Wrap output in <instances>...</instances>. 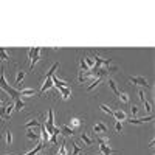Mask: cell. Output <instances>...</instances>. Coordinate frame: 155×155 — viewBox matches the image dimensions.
Returning a JSON list of instances; mask_svg holds the SVG:
<instances>
[{"mask_svg": "<svg viewBox=\"0 0 155 155\" xmlns=\"http://www.w3.org/2000/svg\"><path fill=\"white\" fill-rule=\"evenodd\" d=\"M42 48L41 47H33L28 50V59H30V70L34 68V65L42 59Z\"/></svg>", "mask_w": 155, "mask_h": 155, "instance_id": "6da1fadb", "label": "cell"}, {"mask_svg": "<svg viewBox=\"0 0 155 155\" xmlns=\"http://www.w3.org/2000/svg\"><path fill=\"white\" fill-rule=\"evenodd\" d=\"M129 82L135 87H143V88H152V85L149 84V81L146 79L144 76H129L127 78Z\"/></svg>", "mask_w": 155, "mask_h": 155, "instance_id": "7a4b0ae2", "label": "cell"}, {"mask_svg": "<svg viewBox=\"0 0 155 155\" xmlns=\"http://www.w3.org/2000/svg\"><path fill=\"white\" fill-rule=\"evenodd\" d=\"M93 132L99 137L101 134H109V126L104 123V121H98L95 126H93Z\"/></svg>", "mask_w": 155, "mask_h": 155, "instance_id": "3957f363", "label": "cell"}, {"mask_svg": "<svg viewBox=\"0 0 155 155\" xmlns=\"http://www.w3.org/2000/svg\"><path fill=\"white\" fill-rule=\"evenodd\" d=\"M67 126L70 129H73V130H78V129H81V126H82V120L79 118V116H73V118L68 121Z\"/></svg>", "mask_w": 155, "mask_h": 155, "instance_id": "277c9868", "label": "cell"}, {"mask_svg": "<svg viewBox=\"0 0 155 155\" xmlns=\"http://www.w3.org/2000/svg\"><path fill=\"white\" fill-rule=\"evenodd\" d=\"M41 126H42V121L39 120L37 116H36V118H30L27 123L23 124L25 129H34V127H41Z\"/></svg>", "mask_w": 155, "mask_h": 155, "instance_id": "5b68a950", "label": "cell"}, {"mask_svg": "<svg viewBox=\"0 0 155 155\" xmlns=\"http://www.w3.org/2000/svg\"><path fill=\"white\" fill-rule=\"evenodd\" d=\"M56 90L59 92V95L62 96L64 101H67V99L71 98V88H70V87H58Z\"/></svg>", "mask_w": 155, "mask_h": 155, "instance_id": "8992f818", "label": "cell"}, {"mask_svg": "<svg viewBox=\"0 0 155 155\" xmlns=\"http://www.w3.org/2000/svg\"><path fill=\"white\" fill-rule=\"evenodd\" d=\"M112 116L115 118V121H118V123H121V121H126V120H127L126 112H124V110H120V109L113 110V112H112Z\"/></svg>", "mask_w": 155, "mask_h": 155, "instance_id": "52a82bcc", "label": "cell"}, {"mask_svg": "<svg viewBox=\"0 0 155 155\" xmlns=\"http://www.w3.org/2000/svg\"><path fill=\"white\" fill-rule=\"evenodd\" d=\"M106 84L109 85V88L112 90L115 95H118V93H120V88H118V85H116V81L113 79V78L107 76V78H106Z\"/></svg>", "mask_w": 155, "mask_h": 155, "instance_id": "ba28073f", "label": "cell"}, {"mask_svg": "<svg viewBox=\"0 0 155 155\" xmlns=\"http://www.w3.org/2000/svg\"><path fill=\"white\" fill-rule=\"evenodd\" d=\"M98 143H99V150L102 152V155H113V153H116V150L109 147L107 143H102V141H98Z\"/></svg>", "mask_w": 155, "mask_h": 155, "instance_id": "9c48e42d", "label": "cell"}, {"mask_svg": "<svg viewBox=\"0 0 155 155\" xmlns=\"http://www.w3.org/2000/svg\"><path fill=\"white\" fill-rule=\"evenodd\" d=\"M50 88H53V81H51V76H50V78H45V81H44V84H42V87H41V92H39V95H44L47 90H50Z\"/></svg>", "mask_w": 155, "mask_h": 155, "instance_id": "30bf717a", "label": "cell"}, {"mask_svg": "<svg viewBox=\"0 0 155 155\" xmlns=\"http://www.w3.org/2000/svg\"><path fill=\"white\" fill-rule=\"evenodd\" d=\"M116 99H118V102H121V104H130V96H129L127 92H120L116 95Z\"/></svg>", "mask_w": 155, "mask_h": 155, "instance_id": "8fae6325", "label": "cell"}, {"mask_svg": "<svg viewBox=\"0 0 155 155\" xmlns=\"http://www.w3.org/2000/svg\"><path fill=\"white\" fill-rule=\"evenodd\" d=\"M27 138L31 140V141H39V138H41V132L34 130V129H27Z\"/></svg>", "mask_w": 155, "mask_h": 155, "instance_id": "7c38bea8", "label": "cell"}, {"mask_svg": "<svg viewBox=\"0 0 155 155\" xmlns=\"http://www.w3.org/2000/svg\"><path fill=\"white\" fill-rule=\"evenodd\" d=\"M59 130H61V134H62L64 138H68V137H73V135H74V130H73V129H70L67 124L61 126V127H59Z\"/></svg>", "mask_w": 155, "mask_h": 155, "instance_id": "4fadbf2b", "label": "cell"}, {"mask_svg": "<svg viewBox=\"0 0 155 155\" xmlns=\"http://www.w3.org/2000/svg\"><path fill=\"white\" fill-rule=\"evenodd\" d=\"M3 61L5 62H11V54H9V50L0 47V64H2Z\"/></svg>", "mask_w": 155, "mask_h": 155, "instance_id": "5bb4252c", "label": "cell"}, {"mask_svg": "<svg viewBox=\"0 0 155 155\" xmlns=\"http://www.w3.org/2000/svg\"><path fill=\"white\" fill-rule=\"evenodd\" d=\"M81 140H82V143H84L87 147H90V146L95 143V138H92L87 132H82V134H81Z\"/></svg>", "mask_w": 155, "mask_h": 155, "instance_id": "9a60e30c", "label": "cell"}, {"mask_svg": "<svg viewBox=\"0 0 155 155\" xmlns=\"http://www.w3.org/2000/svg\"><path fill=\"white\" fill-rule=\"evenodd\" d=\"M19 95L20 96H28V98H33V96H36L37 95V92L34 88H22V90H19Z\"/></svg>", "mask_w": 155, "mask_h": 155, "instance_id": "2e32d148", "label": "cell"}, {"mask_svg": "<svg viewBox=\"0 0 155 155\" xmlns=\"http://www.w3.org/2000/svg\"><path fill=\"white\" fill-rule=\"evenodd\" d=\"M23 107H25V102L22 101V98L14 99V110H16V112H22Z\"/></svg>", "mask_w": 155, "mask_h": 155, "instance_id": "e0dca14e", "label": "cell"}, {"mask_svg": "<svg viewBox=\"0 0 155 155\" xmlns=\"http://www.w3.org/2000/svg\"><path fill=\"white\" fill-rule=\"evenodd\" d=\"M44 147H45V144H44V143H39L33 150H30V152H27V153H23V155H37L39 152H41V150L44 149Z\"/></svg>", "mask_w": 155, "mask_h": 155, "instance_id": "ac0fdd59", "label": "cell"}, {"mask_svg": "<svg viewBox=\"0 0 155 155\" xmlns=\"http://www.w3.org/2000/svg\"><path fill=\"white\" fill-rule=\"evenodd\" d=\"M5 143H6V146L12 144V132H11V129H6V132H5Z\"/></svg>", "mask_w": 155, "mask_h": 155, "instance_id": "d6986e66", "label": "cell"}, {"mask_svg": "<svg viewBox=\"0 0 155 155\" xmlns=\"http://www.w3.org/2000/svg\"><path fill=\"white\" fill-rule=\"evenodd\" d=\"M25 74H27V71H25V70H19V71H17V76H16V84H20V82L25 79Z\"/></svg>", "mask_w": 155, "mask_h": 155, "instance_id": "ffe728a7", "label": "cell"}, {"mask_svg": "<svg viewBox=\"0 0 155 155\" xmlns=\"http://www.w3.org/2000/svg\"><path fill=\"white\" fill-rule=\"evenodd\" d=\"M56 155H68V152H67V146H65V141H62V143H61L59 150H58Z\"/></svg>", "mask_w": 155, "mask_h": 155, "instance_id": "44dd1931", "label": "cell"}, {"mask_svg": "<svg viewBox=\"0 0 155 155\" xmlns=\"http://www.w3.org/2000/svg\"><path fill=\"white\" fill-rule=\"evenodd\" d=\"M143 106H144L146 112H147L149 115H152V112H153V107H152V102H150V101H147V99H144V101H143Z\"/></svg>", "mask_w": 155, "mask_h": 155, "instance_id": "7402d4cb", "label": "cell"}, {"mask_svg": "<svg viewBox=\"0 0 155 155\" xmlns=\"http://www.w3.org/2000/svg\"><path fill=\"white\" fill-rule=\"evenodd\" d=\"M99 109L104 112V113H107V115H112V112H113V110H112L109 106H106V104H99Z\"/></svg>", "mask_w": 155, "mask_h": 155, "instance_id": "603a6c76", "label": "cell"}, {"mask_svg": "<svg viewBox=\"0 0 155 155\" xmlns=\"http://www.w3.org/2000/svg\"><path fill=\"white\" fill-rule=\"evenodd\" d=\"M115 130H116V134H123V123L115 121Z\"/></svg>", "mask_w": 155, "mask_h": 155, "instance_id": "cb8c5ba5", "label": "cell"}, {"mask_svg": "<svg viewBox=\"0 0 155 155\" xmlns=\"http://www.w3.org/2000/svg\"><path fill=\"white\" fill-rule=\"evenodd\" d=\"M79 152H81V147H79V144L74 141V143H73V153H71V155H78Z\"/></svg>", "mask_w": 155, "mask_h": 155, "instance_id": "d4e9b609", "label": "cell"}, {"mask_svg": "<svg viewBox=\"0 0 155 155\" xmlns=\"http://www.w3.org/2000/svg\"><path fill=\"white\" fill-rule=\"evenodd\" d=\"M138 98H140V101H141V102H143V101L146 99V98H144V90H143V88H138Z\"/></svg>", "mask_w": 155, "mask_h": 155, "instance_id": "484cf974", "label": "cell"}, {"mask_svg": "<svg viewBox=\"0 0 155 155\" xmlns=\"http://www.w3.org/2000/svg\"><path fill=\"white\" fill-rule=\"evenodd\" d=\"M130 112H132V118H137V115H138V107H137V106H130Z\"/></svg>", "mask_w": 155, "mask_h": 155, "instance_id": "4316f807", "label": "cell"}, {"mask_svg": "<svg viewBox=\"0 0 155 155\" xmlns=\"http://www.w3.org/2000/svg\"><path fill=\"white\" fill-rule=\"evenodd\" d=\"M149 149L153 150V140H150V143H149Z\"/></svg>", "mask_w": 155, "mask_h": 155, "instance_id": "83f0119b", "label": "cell"}, {"mask_svg": "<svg viewBox=\"0 0 155 155\" xmlns=\"http://www.w3.org/2000/svg\"><path fill=\"white\" fill-rule=\"evenodd\" d=\"M37 155H48V153H47V152H42V150H41V152H39Z\"/></svg>", "mask_w": 155, "mask_h": 155, "instance_id": "f1b7e54d", "label": "cell"}, {"mask_svg": "<svg viewBox=\"0 0 155 155\" xmlns=\"http://www.w3.org/2000/svg\"><path fill=\"white\" fill-rule=\"evenodd\" d=\"M3 155H11V153H3Z\"/></svg>", "mask_w": 155, "mask_h": 155, "instance_id": "f546056e", "label": "cell"}]
</instances>
